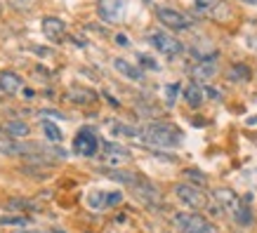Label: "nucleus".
I'll use <instances>...</instances> for the list:
<instances>
[{
  "label": "nucleus",
  "instance_id": "f257e3e1",
  "mask_svg": "<svg viewBox=\"0 0 257 233\" xmlns=\"http://www.w3.org/2000/svg\"><path fill=\"white\" fill-rule=\"evenodd\" d=\"M140 132V139L154 148H177L182 144V132L170 123H149Z\"/></svg>",
  "mask_w": 257,
  "mask_h": 233
},
{
  "label": "nucleus",
  "instance_id": "f03ea898",
  "mask_svg": "<svg viewBox=\"0 0 257 233\" xmlns=\"http://www.w3.org/2000/svg\"><path fill=\"white\" fill-rule=\"evenodd\" d=\"M172 224L179 233H217V226L210 224L198 212H179L172 217Z\"/></svg>",
  "mask_w": 257,
  "mask_h": 233
},
{
  "label": "nucleus",
  "instance_id": "7ed1b4c3",
  "mask_svg": "<svg viewBox=\"0 0 257 233\" xmlns=\"http://www.w3.org/2000/svg\"><path fill=\"white\" fill-rule=\"evenodd\" d=\"M156 17L165 29H172V31H191L194 29V19L179 10L170 8V5H158Z\"/></svg>",
  "mask_w": 257,
  "mask_h": 233
},
{
  "label": "nucleus",
  "instance_id": "20e7f679",
  "mask_svg": "<svg viewBox=\"0 0 257 233\" xmlns=\"http://www.w3.org/2000/svg\"><path fill=\"white\" fill-rule=\"evenodd\" d=\"M172 191H175V195H177L187 207H191V210H196V212L205 210V207L210 205V202H208V195L203 193L201 186H196V184H184V181H182V184H175Z\"/></svg>",
  "mask_w": 257,
  "mask_h": 233
},
{
  "label": "nucleus",
  "instance_id": "39448f33",
  "mask_svg": "<svg viewBox=\"0 0 257 233\" xmlns=\"http://www.w3.org/2000/svg\"><path fill=\"white\" fill-rule=\"evenodd\" d=\"M99 148H101V141H99V137H97V132H94V130H90V127L78 130L76 139H73V151H76V155H83V158H94Z\"/></svg>",
  "mask_w": 257,
  "mask_h": 233
},
{
  "label": "nucleus",
  "instance_id": "423d86ee",
  "mask_svg": "<svg viewBox=\"0 0 257 233\" xmlns=\"http://www.w3.org/2000/svg\"><path fill=\"white\" fill-rule=\"evenodd\" d=\"M149 43L165 57H177L184 52V43L177 40L175 36H170V33H165V31H151L149 33Z\"/></svg>",
  "mask_w": 257,
  "mask_h": 233
},
{
  "label": "nucleus",
  "instance_id": "0eeeda50",
  "mask_svg": "<svg viewBox=\"0 0 257 233\" xmlns=\"http://www.w3.org/2000/svg\"><path fill=\"white\" fill-rule=\"evenodd\" d=\"M130 188L135 191V195H137V200H142L147 207H156V205H161L163 202V198H161V191H158L151 181H149L147 177H142V174H137V179H135L133 184H130Z\"/></svg>",
  "mask_w": 257,
  "mask_h": 233
},
{
  "label": "nucleus",
  "instance_id": "6e6552de",
  "mask_svg": "<svg viewBox=\"0 0 257 233\" xmlns=\"http://www.w3.org/2000/svg\"><path fill=\"white\" fill-rule=\"evenodd\" d=\"M43 33H45L47 40H52V43H62L69 31H66V22L59 19V17H43Z\"/></svg>",
  "mask_w": 257,
  "mask_h": 233
},
{
  "label": "nucleus",
  "instance_id": "1a4fd4ad",
  "mask_svg": "<svg viewBox=\"0 0 257 233\" xmlns=\"http://www.w3.org/2000/svg\"><path fill=\"white\" fill-rule=\"evenodd\" d=\"M125 0H97V12L104 22H118L123 17Z\"/></svg>",
  "mask_w": 257,
  "mask_h": 233
},
{
  "label": "nucleus",
  "instance_id": "9d476101",
  "mask_svg": "<svg viewBox=\"0 0 257 233\" xmlns=\"http://www.w3.org/2000/svg\"><path fill=\"white\" fill-rule=\"evenodd\" d=\"M217 73V57H210V59H201L196 62V66H191V78L196 83H205V80H212Z\"/></svg>",
  "mask_w": 257,
  "mask_h": 233
},
{
  "label": "nucleus",
  "instance_id": "9b49d317",
  "mask_svg": "<svg viewBox=\"0 0 257 233\" xmlns=\"http://www.w3.org/2000/svg\"><path fill=\"white\" fill-rule=\"evenodd\" d=\"M113 69H116V73L127 78V80H135V83H142V80H144V73H142L140 66H135L133 62H127L123 57H116V59H113Z\"/></svg>",
  "mask_w": 257,
  "mask_h": 233
},
{
  "label": "nucleus",
  "instance_id": "f8f14e48",
  "mask_svg": "<svg viewBox=\"0 0 257 233\" xmlns=\"http://www.w3.org/2000/svg\"><path fill=\"white\" fill-rule=\"evenodd\" d=\"M101 155L109 160V163L118 165V163H125V160H130V151L120 144H113V141H106V144H101Z\"/></svg>",
  "mask_w": 257,
  "mask_h": 233
},
{
  "label": "nucleus",
  "instance_id": "ddd939ff",
  "mask_svg": "<svg viewBox=\"0 0 257 233\" xmlns=\"http://www.w3.org/2000/svg\"><path fill=\"white\" fill-rule=\"evenodd\" d=\"M24 87V80L15 71H0V92L3 94H17Z\"/></svg>",
  "mask_w": 257,
  "mask_h": 233
},
{
  "label": "nucleus",
  "instance_id": "4468645a",
  "mask_svg": "<svg viewBox=\"0 0 257 233\" xmlns=\"http://www.w3.org/2000/svg\"><path fill=\"white\" fill-rule=\"evenodd\" d=\"M215 200H217V205L222 207V210L231 212V214L238 210V205L243 202L231 188H217V191H215Z\"/></svg>",
  "mask_w": 257,
  "mask_h": 233
},
{
  "label": "nucleus",
  "instance_id": "2eb2a0df",
  "mask_svg": "<svg viewBox=\"0 0 257 233\" xmlns=\"http://www.w3.org/2000/svg\"><path fill=\"white\" fill-rule=\"evenodd\" d=\"M184 101H187L189 109H201L203 101H205V90L201 87V83L191 80V83L184 87Z\"/></svg>",
  "mask_w": 257,
  "mask_h": 233
},
{
  "label": "nucleus",
  "instance_id": "dca6fc26",
  "mask_svg": "<svg viewBox=\"0 0 257 233\" xmlns=\"http://www.w3.org/2000/svg\"><path fill=\"white\" fill-rule=\"evenodd\" d=\"M66 99L71 104H76V106H90V104L97 101V94L92 90H87V87H71L66 92Z\"/></svg>",
  "mask_w": 257,
  "mask_h": 233
},
{
  "label": "nucleus",
  "instance_id": "f3484780",
  "mask_svg": "<svg viewBox=\"0 0 257 233\" xmlns=\"http://www.w3.org/2000/svg\"><path fill=\"white\" fill-rule=\"evenodd\" d=\"M5 210L22 214V212H36V210H40V205H38V202H33V200H26V198H10V200L5 202Z\"/></svg>",
  "mask_w": 257,
  "mask_h": 233
},
{
  "label": "nucleus",
  "instance_id": "a211bd4d",
  "mask_svg": "<svg viewBox=\"0 0 257 233\" xmlns=\"http://www.w3.org/2000/svg\"><path fill=\"white\" fill-rule=\"evenodd\" d=\"M3 130H5L12 139H26V137L31 134V127H29V123H24V120H10V123L3 125Z\"/></svg>",
  "mask_w": 257,
  "mask_h": 233
},
{
  "label": "nucleus",
  "instance_id": "6ab92c4d",
  "mask_svg": "<svg viewBox=\"0 0 257 233\" xmlns=\"http://www.w3.org/2000/svg\"><path fill=\"white\" fill-rule=\"evenodd\" d=\"M248 202H250V195H245V198H243V202L238 205V210L231 214V217H234V221L238 226H250V224H252V212H250Z\"/></svg>",
  "mask_w": 257,
  "mask_h": 233
},
{
  "label": "nucleus",
  "instance_id": "aec40b11",
  "mask_svg": "<svg viewBox=\"0 0 257 233\" xmlns=\"http://www.w3.org/2000/svg\"><path fill=\"white\" fill-rule=\"evenodd\" d=\"M226 78L231 80V83H248L250 80V69L245 66V64L236 62L231 69H229V73H226Z\"/></svg>",
  "mask_w": 257,
  "mask_h": 233
},
{
  "label": "nucleus",
  "instance_id": "412c9836",
  "mask_svg": "<svg viewBox=\"0 0 257 233\" xmlns=\"http://www.w3.org/2000/svg\"><path fill=\"white\" fill-rule=\"evenodd\" d=\"M87 202H90L92 210H106V207H109V202H106V191H94V193L87 198Z\"/></svg>",
  "mask_w": 257,
  "mask_h": 233
},
{
  "label": "nucleus",
  "instance_id": "4be33fe9",
  "mask_svg": "<svg viewBox=\"0 0 257 233\" xmlns=\"http://www.w3.org/2000/svg\"><path fill=\"white\" fill-rule=\"evenodd\" d=\"M43 132H45L47 139H50V141H55V144H57V141H62V137H64L62 130H59L57 125H52L50 120H43Z\"/></svg>",
  "mask_w": 257,
  "mask_h": 233
},
{
  "label": "nucleus",
  "instance_id": "5701e85b",
  "mask_svg": "<svg viewBox=\"0 0 257 233\" xmlns=\"http://www.w3.org/2000/svg\"><path fill=\"white\" fill-rule=\"evenodd\" d=\"M10 5H12L17 12H22V15H29V12H33V10H36L38 0H10Z\"/></svg>",
  "mask_w": 257,
  "mask_h": 233
},
{
  "label": "nucleus",
  "instance_id": "b1692460",
  "mask_svg": "<svg viewBox=\"0 0 257 233\" xmlns=\"http://www.w3.org/2000/svg\"><path fill=\"white\" fill-rule=\"evenodd\" d=\"M184 177H187L189 181H194L196 186H205V184H208V177H205L201 170H194V167L184 170Z\"/></svg>",
  "mask_w": 257,
  "mask_h": 233
},
{
  "label": "nucleus",
  "instance_id": "393cba45",
  "mask_svg": "<svg viewBox=\"0 0 257 233\" xmlns=\"http://www.w3.org/2000/svg\"><path fill=\"white\" fill-rule=\"evenodd\" d=\"M26 224H29V217H22V214H17V217H0V226H17V228H24Z\"/></svg>",
  "mask_w": 257,
  "mask_h": 233
},
{
  "label": "nucleus",
  "instance_id": "a878e982",
  "mask_svg": "<svg viewBox=\"0 0 257 233\" xmlns=\"http://www.w3.org/2000/svg\"><path fill=\"white\" fill-rule=\"evenodd\" d=\"M177 94H179V83H175V85H168V87H165V101H168V106H172V104H175Z\"/></svg>",
  "mask_w": 257,
  "mask_h": 233
},
{
  "label": "nucleus",
  "instance_id": "bb28decb",
  "mask_svg": "<svg viewBox=\"0 0 257 233\" xmlns=\"http://www.w3.org/2000/svg\"><path fill=\"white\" fill-rule=\"evenodd\" d=\"M137 62L144 66V69H151V71H158V64L154 57H149V55H137Z\"/></svg>",
  "mask_w": 257,
  "mask_h": 233
},
{
  "label": "nucleus",
  "instance_id": "cd10ccee",
  "mask_svg": "<svg viewBox=\"0 0 257 233\" xmlns=\"http://www.w3.org/2000/svg\"><path fill=\"white\" fill-rule=\"evenodd\" d=\"M194 5L198 12H210L215 8V0H194Z\"/></svg>",
  "mask_w": 257,
  "mask_h": 233
},
{
  "label": "nucleus",
  "instance_id": "c85d7f7f",
  "mask_svg": "<svg viewBox=\"0 0 257 233\" xmlns=\"http://www.w3.org/2000/svg\"><path fill=\"white\" fill-rule=\"evenodd\" d=\"M120 200H123V193H118V191H111V193H106V202H109V207L118 205Z\"/></svg>",
  "mask_w": 257,
  "mask_h": 233
},
{
  "label": "nucleus",
  "instance_id": "c756f323",
  "mask_svg": "<svg viewBox=\"0 0 257 233\" xmlns=\"http://www.w3.org/2000/svg\"><path fill=\"white\" fill-rule=\"evenodd\" d=\"M38 116H43V118H45V116H50V118H64V113H62V111H52V109H45V111H40Z\"/></svg>",
  "mask_w": 257,
  "mask_h": 233
},
{
  "label": "nucleus",
  "instance_id": "7c9ffc66",
  "mask_svg": "<svg viewBox=\"0 0 257 233\" xmlns=\"http://www.w3.org/2000/svg\"><path fill=\"white\" fill-rule=\"evenodd\" d=\"M116 45H120V47H130V40H127V36L118 33V36H116Z\"/></svg>",
  "mask_w": 257,
  "mask_h": 233
},
{
  "label": "nucleus",
  "instance_id": "2f4dec72",
  "mask_svg": "<svg viewBox=\"0 0 257 233\" xmlns=\"http://www.w3.org/2000/svg\"><path fill=\"white\" fill-rule=\"evenodd\" d=\"M12 233H47L43 228H19V231H12Z\"/></svg>",
  "mask_w": 257,
  "mask_h": 233
},
{
  "label": "nucleus",
  "instance_id": "473e14b6",
  "mask_svg": "<svg viewBox=\"0 0 257 233\" xmlns=\"http://www.w3.org/2000/svg\"><path fill=\"white\" fill-rule=\"evenodd\" d=\"M241 3H248V5H257V0H241Z\"/></svg>",
  "mask_w": 257,
  "mask_h": 233
},
{
  "label": "nucleus",
  "instance_id": "72a5a7b5",
  "mask_svg": "<svg viewBox=\"0 0 257 233\" xmlns=\"http://www.w3.org/2000/svg\"><path fill=\"white\" fill-rule=\"evenodd\" d=\"M0 15H3V0H0Z\"/></svg>",
  "mask_w": 257,
  "mask_h": 233
},
{
  "label": "nucleus",
  "instance_id": "f704fd0d",
  "mask_svg": "<svg viewBox=\"0 0 257 233\" xmlns=\"http://www.w3.org/2000/svg\"><path fill=\"white\" fill-rule=\"evenodd\" d=\"M55 233H64V231H59V228H57V231H55Z\"/></svg>",
  "mask_w": 257,
  "mask_h": 233
}]
</instances>
